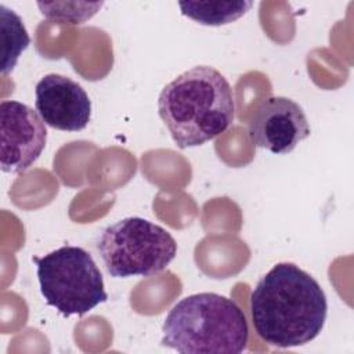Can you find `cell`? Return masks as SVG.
Here are the masks:
<instances>
[{
	"mask_svg": "<svg viewBox=\"0 0 354 354\" xmlns=\"http://www.w3.org/2000/svg\"><path fill=\"white\" fill-rule=\"evenodd\" d=\"M256 333L270 346L290 348L314 340L328 315L321 285L293 263H278L250 293Z\"/></svg>",
	"mask_w": 354,
	"mask_h": 354,
	"instance_id": "cell-1",
	"label": "cell"
},
{
	"mask_svg": "<svg viewBox=\"0 0 354 354\" xmlns=\"http://www.w3.org/2000/svg\"><path fill=\"white\" fill-rule=\"evenodd\" d=\"M158 112L180 149L198 147L232 124L234 91L217 69L194 66L163 87Z\"/></svg>",
	"mask_w": 354,
	"mask_h": 354,
	"instance_id": "cell-2",
	"label": "cell"
},
{
	"mask_svg": "<svg viewBox=\"0 0 354 354\" xmlns=\"http://www.w3.org/2000/svg\"><path fill=\"white\" fill-rule=\"evenodd\" d=\"M162 332V346L183 354H239L249 340L243 310L232 299L210 292L177 301Z\"/></svg>",
	"mask_w": 354,
	"mask_h": 354,
	"instance_id": "cell-3",
	"label": "cell"
},
{
	"mask_svg": "<svg viewBox=\"0 0 354 354\" xmlns=\"http://www.w3.org/2000/svg\"><path fill=\"white\" fill-rule=\"evenodd\" d=\"M33 261L46 303L64 317L84 315L108 300L101 271L83 248L65 245Z\"/></svg>",
	"mask_w": 354,
	"mask_h": 354,
	"instance_id": "cell-4",
	"label": "cell"
},
{
	"mask_svg": "<svg viewBox=\"0 0 354 354\" xmlns=\"http://www.w3.org/2000/svg\"><path fill=\"white\" fill-rule=\"evenodd\" d=\"M97 248L113 278L155 275L177 254V242L170 232L141 217H126L108 225Z\"/></svg>",
	"mask_w": 354,
	"mask_h": 354,
	"instance_id": "cell-5",
	"label": "cell"
},
{
	"mask_svg": "<svg viewBox=\"0 0 354 354\" xmlns=\"http://www.w3.org/2000/svg\"><path fill=\"white\" fill-rule=\"evenodd\" d=\"M0 165L4 173L28 170L41 155L47 142L46 123L26 104L12 100L0 102Z\"/></svg>",
	"mask_w": 354,
	"mask_h": 354,
	"instance_id": "cell-6",
	"label": "cell"
},
{
	"mask_svg": "<svg viewBox=\"0 0 354 354\" xmlns=\"http://www.w3.org/2000/svg\"><path fill=\"white\" fill-rule=\"evenodd\" d=\"M250 141L277 155L292 152L306 140L310 124L303 108L288 97H268L254 112L249 124Z\"/></svg>",
	"mask_w": 354,
	"mask_h": 354,
	"instance_id": "cell-7",
	"label": "cell"
},
{
	"mask_svg": "<svg viewBox=\"0 0 354 354\" xmlns=\"http://www.w3.org/2000/svg\"><path fill=\"white\" fill-rule=\"evenodd\" d=\"M35 108L53 129L79 131L91 118V101L84 88L68 76L48 73L35 87Z\"/></svg>",
	"mask_w": 354,
	"mask_h": 354,
	"instance_id": "cell-8",
	"label": "cell"
},
{
	"mask_svg": "<svg viewBox=\"0 0 354 354\" xmlns=\"http://www.w3.org/2000/svg\"><path fill=\"white\" fill-rule=\"evenodd\" d=\"M252 1H180L181 14L202 25L220 26L236 21L249 11Z\"/></svg>",
	"mask_w": 354,
	"mask_h": 354,
	"instance_id": "cell-9",
	"label": "cell"
},
{
	"mask_svg": "<svg viewBox=\"0 0 354 354\" xmlns=\"http://www.w3.org/2000/svg\"><path fill=\"white\" fill-rule=\"evenodd\" d=\"M0 21L3 40L1 73L6 75L14 69L19 55L30 44V37L19 15L7 8L4 4L0 6Z\"/></svg>",
	"mask_w": 354,
	"mask_h": 354,
	"instance_id": "cell-10",
	"label": "cell"
}]
</instances>
